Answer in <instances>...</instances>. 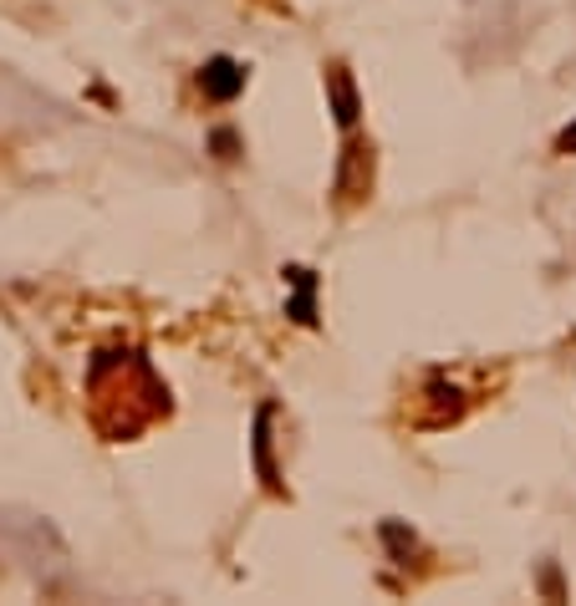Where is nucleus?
Returning a JSON list of instances; mask_svg holds the SVG:
<instances>
[{"instance_id":"f257e3e1","label":"nucleus","mask_w":576,"mask_h":606,"mask_svg":"<svg viewBox=\"0 0 576 606\" xmlns=\"http://www.w3.org/2000/svg\"><path fill=\"white\" fill-rule=\"evenodd\" d=\"M373 194V143H362L353 138L347 149H342V164H337V204L342 209H353Z\"/></svg>"},{"instance_id":"f03ea898","label":"nucleus","mask_w":576,"mask_h":606,"mask_svg":"<svg viewBox=\"0 0 576 606\" xmlns=\"http://www.w3.org/2000/svg\"><path fill=\"white\" fill-rule=\"evenodd\" d=\"M245 82H251V67L235 62V56H209L200 67V92L209 102H235L245 92Z\"/></svg>"},{"instance_id":"7ed1b4c3","label":"nucleus","mask_w":576,"mask_h":606,"mask_svg":"<svg viewBox=\"0 0 576 606\" xmlns=\"http://www.w3.org/2000/svg\"><path fill=\"white\" fill-rule=\"evenodd\" d=\"M327 102H332V118H337L342 133H353L357 118H362V92H357L353 82V72L342 67H327Z\"/></svg>"},{"instance_id":"20e7f679","label":"nucleus","mask_w":576,"mask_h":606,"mask_svg":"<svg viewBox=\"0 0 576 606\" xmlns=\"http://www.w3.org/2000/svg\"><path fill=\"white\" fill-rule=\"evenodd\" d=\"M281 275H286L291 286H296V296L286 301V317L296 321V326H317V286H322V281H317V270L286 266Z\"/></svg>"},{"instance_id":"39448f33","label":"nucleus","mask_w":576,"mask_h":606,"mask_svg":"<svg viewBox=\"0 0 576 606\" xmlns=\"http://www.w3.org/2000/svg\"><path fill=\"white\" fill-rule=\"evenodd\" d=\"M271 418H276L271 403L255 413V469H260L266 489H276V494H281V469H276V459H271Z\"/></svg>"},{"instance_id":"423d86ee","label":"nucleus","mask_w":576,"mask_h":606,"mask_svg":"<svg viewBox=\"0 0 576 606\" xmlns=\"http://www.w3.org/2000/svg\"><path fill=\"white\" fill-rule=\"evenodd\" d=\"M383 545H388V556L398 560V566H408V556H419V536L413 530H404V520H383Z\"/></svg>"},{"instance_id":"0eeeda50","label":"nucleus","mask_w":576,"mask_h":606,"mask_svg":"<svg viewBox=\"0 0 576 606\" xmlns=\"http://www.w3.org/2000/svg\"><path fill=\"white\" fill-rule=\"evenodd\" d=\"M209 153H215L220 164H235L240 153H245V143H240L235 128H215V133H209Z\"/></svg>"},{"instance_id":"6e6552de","label":"nucleus","mask_w":576,"mask_h":606,"mask_svg":"<svg viewBox=\"0 0 576 606\" xmlns=\"http://www.w3.org/2000/svg\"><path fill=\"white\" fill-rule=\"evenodd\" d=\"M556 153H566V158H576V123H566L556 133Z\"/></svg>"}]
</instances>
